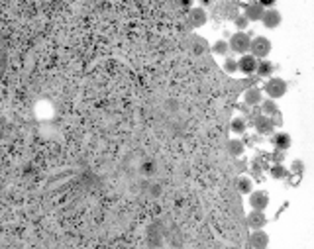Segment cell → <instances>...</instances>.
<instances>
[{"instance_id": "cell-15", "label": "cell", "mask_w": 314, "mask_h": 249, "mask_svg": "<svg viewBox=\"0 0 314 249\" xmlns=\"http://www.w3.org/2000/svg\"><path fill=\"white\" fill-rule=\"evenodd\" d=\"M273 63L271 61H267V59H258V67H256V73H258L259 76H263V79H267V76L273 75Z\"/></svg>"}, {"instance_id": "cell-3", "label": "cell", "mask_w": 314, "mask_h": 249, "mask_svg": "<svg viewBox=\"0 0 314 249\" xmlns=\"http://www.w3.org/2000/svg\"><path fill=\"white\" fill-rule=\"evenodd\" d=\"M249 42H251V37H249V33L246 32H235L232 37H230V51H235V53L244 55L249 51Z\"/></svg>"}, {"instance_id": "cell-19", "label": "cell", "mask_w": 314, "mask_h": 249, "mask_svg": "<svg viewBox=\"0 0 314 249\" xmlns=\"http://www.w3.org/2000/svg\"><path fill=\"white\" fill-rule=\"evenodd\" d=\"M246 128H247V124H246V120H244V118H234V120H232V124H230V130L234 131L235 136L246 133Z\"/></svg>"}, {"instance_id": "cell-10", "label": "cell", "mask_w": 314, "mask_h": 249, "mask_svg": "<svg viewBox=\"0 0 314 249\" xmlns=\"http://www.w3.org/2000/svg\"><path fill=\"white\" fill-rule=\"evenodd\" d=\"M249 245L256 249H265L269 245V236L263 232V227L251 232V236H249Z\"/></svg>"}, {"instance_id": "cell-12", "label": "cell", "mask_w": 314, "mask_h": 249, "mask_svg": "<svg viewBox=\"0 0 314 249\" xmlns=\"http://www.w3.org/2000/svg\"><path fill=\"white\" fill-rule=\"evenodd\" d=\"M261 100H263V90H259L258 87L247 88L244 92V104L246 106H259Z\"/></svg>"}, {"instance_id": "cell-7", "label": "cell", "mask_w": 314, "mask_h": 249, "mask_svg": "<svg viewBox=\"0 0 314 249\" xmlns=\"http://www.w3.org/2000/svg\"><path fill=\"white\" fill-rule=\"evenodd\" d=\"M281 12L275 10V8H265L263 12V16H261V20L259 22H263V26L267 28V30H275V28H279L281 26Z\"/></svg>"}, {"instance_id": "cell-14", "label": "cell", "mask_w": 314, "mask_h": 249, "mask_svg": "<svg viewBox=\"0 0 314 249\" xmlns=\"http://www.w3.org/2000/svg\"><path fill=\"white\" fill-rule=\"evenodd\" d=\"M271 179H275V181H283V179H289V175H291V171L283 165V163H275L273 167H271Z\"/></svg>"}, {"instance_id": "cell-21", "label": "cell", "mask_w": 314, "mask_h": 249, "mask_svg": "<svg viewBox=\"0 0 314 249\" xmlns=\"http://www.w3.org/2000/svg\"><path fill=\"white\" fill-rule=\"evenodd\" d=\"M224 71H226V73H230V75L238 73V61H235V59H232V57H228V59L224 61Z\"/></svg>"}, {"instance_id": "cell-9", "label": "cell", "mask_w": 314, "mask_h": 249, "mask_svg": "<svg viewBox=\"0 0 314 249\" xmlns=\"http://www.w3.org/2000/svg\"><path fill=\"white\" fill-rule=\"evenodd\" d=\"M253 126H256L258 133H261V136H269V133H273V128H275L273 118L265 116V114H261V116H258V118L253 120Z\"/></svg>"}, {"instance_id": "cell-11", "label": "cell", "mask_w": 314, "mask_h": 249, "mask_svg": "<svg viewBox=\"0 0 314 249\" xmlns=\"http://www.w3.org/2000/svg\"><path fill=\"white\" fill-rule=\"evenodd\" d=\"M265 224H267V216L263 214V210H251L247 214V226L251 229H261L265 227Z\"/></svg>"}, {"instance_id": "cell-2", "label": "cell", "mask_w": 314, "mask_h": 249, "mask_svg": "<svg viewBox=\"0 0 314 249\" xmlns=\"http://www.w3.org/2000/svg\"><path fill=\"white\" fill-rule=\"evenodd\" d=\"M249 53L256 59H267V55L271 53V40H267L265 35H258L249 42Z\"/></svg>"}, {"instance_id": "cell-13", "label": "cell", "mask_w": 314, "mask_h": 249, "mask_svg": "<svg viewBox=\"0 0 314 249\" xmlns=\"http://www.w3.org/2000/svg\"><path fill=\"white\" fill-rule=\"evenodd\" d=\"M271 141H273V145H275L277 149H281V151H287V149L291 147V136L285 133V131H277Z\"/></svg>"}, {"instance_id": "cell-4", "label": "cell", "mask_w": 314, "mask_h": 249, "mask_svg": "<svg viewBox=\"0 0 314 249\" xmlns=\"http://www.w3.org/2000/svg\"><path fill=\"white\" fill-rule=\"evenodd\" d=\"M247 196H249L247 202L251 206V210H265L269 206V195L265 190H251Z\"/></svg>"}, {"instance_id": "cell-5", "label": "cell", "mask_w": 314, "mask_h": 249, "mask_svg": "<svg viewBox=\"0 0 314 249\" xmlns=\"http://www.w3.org/2000/svg\"><path fill=\"white\" fill-rule=\"evenodd\" d=\"M256 67H258V59L249 53V51L238 59V71H242L244 75H253L256 73Z\"/></svg>"}, {"instance_id": "cell-6", "label": "cell", "mask_w": 314, "mask_h": 249, "mask_svg": "<svg viewBox=\"0 0 314 249\" xmlns=\"http://www.w3.org/2000/svg\"><path fill=\"white\" fill-rule=\"evenodd\" d=\"M187 20H189V26L191 28H202L206 20H208V14L204 8H189L187 12Z\"/></svg>"}, {"instance_id": "cell-22", "label": "cell", "mask_w": 314, "mask_h": 249, "mask_svg": "<svg viewBox=\"0 0 314 249\" xmlns=\"http://www.w3.org/2000/svg\"><path fill=\"white\" fill-rule=\"evenodd\" d=\"M234 24H235L238 30H246L247 26H249V20H247L244 14H240V16H235L234 18Z\"/></svg>"}, {"instance_id": "cell-20", "label": "cell", "mask_w": 314, "mask_h": 249, "mask_svg": "<svg viewBox=\"0 0 314 249\" xmlns=\"http://www.w3.org/2000/svg\"><path fill=\"white\" fill-rule=\"evenodd\" d=\"M212 51H214V55H228L230 45H228V42L220 40V42H216V44L212 45Z\"/></svg>"}, {"instance_id": "cell-24", "label": "cell", "mask_w": 314, "mask_h": 249, "mask_svg": "<svg viewBox=\"0 0 314 249\" xmlns=\"http://www.w3.org/2000/svg\"><path fill=\"white\" fill-rule=\"evenodd\" d=\"M258 2L261 4V6H263V8H271V6H273L277 0H258Z\"/></svg>"}, {"instance_id": "cell-25", "label": "cell", "mask_w": 314, "mask_h": 249, "mask_svg": "<svg viewBox=\"0 0 314 249\" xmlns=\"http://www.w3.org/2000/svg\"><path fill=\"white\" fill-rule=\"evenodd\" d=\"M183 6H185V8H187V6L191 8V0H183Z\"/></svg>"}, {"instance_id": "cell-1", "label": "cell", "mask_w": 314, "mask_h": 249, "mask_svg": "<svg viewBox=\"0 0 314 249\" xmlns=\"http://www.w3.org/2000/svg\"><path fill=\"white\" fill-rule=\"evenodd\" d=\"M287 88H289L287 81H283L281 76H269L263 85V92L267 94V98L277 100V98H283L287 94Z\"/></svg>"}, {"instance_id": "cell-17", "label": "cell", "mask_w": 314, "mask_h": 249, "mask_svg": "<svg viewBox=\"0 0 314 249\" xmlns=\"http://www.w3.org/2000/svg\"><path fill=\"white\" fill-rule=\"evenodd\" d=\"M228 151L230 155H234V157H242L244 151H246V145H244V141L242 140H230L228 141Z\"/></svg>"}, {"instance_id": "cell-18", "label": "cell", "mask_w": 314, "mask_h": 249, "mask_svg": "<svg viewBox=\"0 0 314 249\" xmlns=\"http://www.w3.org/2000/svg\"><path fill=\"white\" fill-rule=\"evenodd\" d=\"M235 186H238V190H240L242 195H249V193L253 190V181H251L249 177H240L238 183H235Z\"/></svg>"}, {"instance_id": "cell-16", "label": "cell", "mask_w": 314, "mask_h": 249, "mask_svg": "<svg viewBox=\"0 0 314 249\" xmlns=\"http://www.w3.org/2000/svg\"><path fill=\"white\" fill-rule=\"evenodd\" d=\"M259 106H261V112L265 114V116H275V114H279V106H277V102L273 100V98H267V100H261L259 102Z\"/></svg>"}, {"instance_id": "cell-23", "label": "cell", "mask_w": 314, "mask_h": 249, "mask_svg": "<svg viewBox=\"0 0 314 249\" xmlns=\"http://www.w3.org/2000/svg\"><path fill=\"white\" fill-rule=\"evenodd\" d=\"M304 171V163L303 161H295L292 163V173L295 175H303Z\"/></svg>"}, {"instance_id": "cell-8", "label": "cell", "mask_w": 314, "mask_h": 249, "mask_svg": "<svg viewBox=\"0 0 314 249\" xmlns=\"http://www.w3.org/2000/svg\"><path fill=\"white\" fill-rule=\"evenodd\" d=\"M263 12H265V8L259 4L258 0H253V2H247L246 4V8H244V16H246L249 22H259L261 16H263Z\"/></svg>"}]
</instances>
